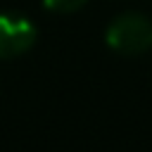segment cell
<instances>
[{"label": "cell", "mask_w": 152, "mask_h": 152, "mask_svg": "<svg viewBox=\"0 0 152 152\" xmlns=\"http://www.w3.org/2000/svg\"><path fill=\"white\" fill-rule=\"evenodd\" d=\"M104 43L119 55H142L152 50V19L140 12L119 14L104 31Z\"/></svg>", "instance_id": "6da1fadb"}, {"label": "cell", "mask_w": 152, "mask_h": 152, "mask_svg": "<svg viewBox=\"0 0 152 152\" xmlns=\"http://www.w3.org/2000/svg\"><path fill=\"white\" fill-rule=\"evenodd\" d=\"M43 5H45L50 12H62V14H66V12H76L78 7H83L86 0H43Z\"/></svg>", "instance_id": "3957f363"}, {"label": "cell", "mask_w": 152, "mask_h": 152, "mask_svg": "<svg viewBox=\"0 0 152 152\" xmlns=\"http://www.w3.org/2000/svg\"><path fill=\"white\" fill-rule=\"evenodd\" d=\"M38 31L31 19L17 12H0V57H19L33 48Z\"/></svg>", "instance_id": "7a4b0ae2"}]
</instances>
